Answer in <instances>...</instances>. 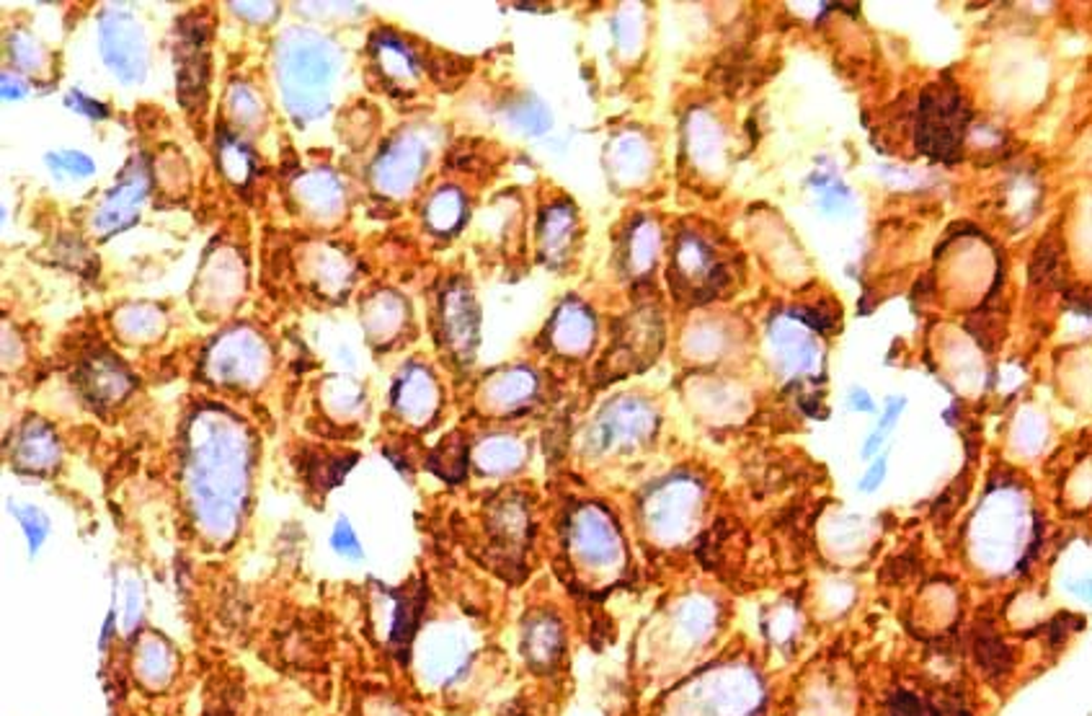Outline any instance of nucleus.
<instances>
[{
  "mask_svg": "<svg viewBox=\"0 0 1092 716\" xmlns=\"http://www.w3.org/2000/svg\"><path fill=\"white\" fill-rule=\"evenodd\" d=\"M471 660V642L463 632L454 629H437L421 639L419 665L429 681L447 682L457 681Z\"/></svg>",
  "mask_w": 1092,
  "mask_h": 716,
  "instance_id": "obj_1",
  "label": "nucleus"
},
{
  "mask_svg": "<svg viewBox=\"0 0 1092 716\" xmlns=\"http://www.w3.org/2000/svg\"><path fill=\"white\" fill-rule=\"evenodd\" d=\"M169 672L171 652L166 649V644L158 642V639L142 642V647H140V678L158 685V682L169 681Z\"/></svg>",
  "mask_w": 1092,
  "mask_h": 716,
  "instance_id": "obj_2",
  "label": "nucleus"
},
{
  "mask_svg": "<svg viewBox=\"0 0 1092 716\" xmlns=\"http://www.w3.org/2000/svg\"><path fill=\"white\" fill-rule=\"evenodd\" d=\"M68 106L70 109H75V112H81V114H85V117H91V120H106V114H109L103 103L88 99L81 91H73V93H70Z\"/></svg>",
  "mask_w": 1092,
  "mask_h": 716,
  "instance_id": "obj_6",
  "label": "nucleus"
},
{
  "mask_svg": "<svg viewBox=\"0 0 1092 716\" xmlns=\"http://www.w3.org/2000/svg\"><path fill=\"white\" fill-rule=\"evenodd\" d=\"M47 163H50L52 169L57 171H73L75 176H88V173H93V161L91 158H85L83 153H57V155H50L47 158Z\"/></svg>",
  "mask_w": 1092,
  "mask_h": 716,
  "instance_id": "obj_5",
  "label": "nucleus"
},
{
  "mask_svg": "<svg viewBox=\"0 0 1092 716\" xmlns=\"http://www.w3.org/2000/svg\"><path fill=\"white\" fill-rule=\"evenodd\" d=\"M331 546L336 548L338 554H344V556H352V559H359V556H362L359 541H356V535H354V530H352V525H349V520H346V517H338L336 528H334V533H331Z\"/></svg>",
  "mask_w": 1092,
  "mask_h": 716,
  "instance_id": "obj_4",
  "label": "nucleus"
},
{
  "mask_svg": "<svg viewBox=\"0 0 1092 716\" xmlns=\"http://www.w3.org/2000/svg\"><path fill=\"white\" fill-rule=\"evenodd\" d=\"M3 93H5V99H18V96H24V88L16 83H8V78H3Z\"/></svg>",
  "mask_w": 1092,
  "mask_h": 716,
  "instance_id": "obj_10",
  "label": "nucleus"
},
{
  "mask_svg": "<svg viewBox=\"0 0 1092 716\" xmlns=\"http://www.w3.org/2000/svg\"><path fill=\"white\" fill-rule=\"evenodd\" d=\"M14 515H16L21 528L26 533L29 551L36 554V548L42 546V541L47 538V528H50V525H47V517L36 510V507H21V510H14Z\"/></svg>",
  "mask_w": 1092,
  "mask_h": 716,
  "instance_id": "obj_3",
  "label": "nucleus"
},
{
  "mask_svg": "<svg viewBox=\"0 0 1092 716\" xmlns=\"http://www.w3.org/2000/svg\"><path fill=\"white\" fill-rule=\"evenodd\" d=\"M904 404H907V398H889V407H886V411H883V419H881V432L886 435L891 427H893V422L899 419V414H902V409H904Z\"/></svg>",
  "mask_w": 1092,
  "mask_h": 716,
  "instance_id": "obj_8",
  "label": "nucleus"
},
{
  "mask_svg": "<svg viewBox=\"0 0 1092 716\" xmlns=\"http://www.w3.org/2000/svg\"><path fill=\"white\" fill-rule=\"evenodd\" d=\"M881 440H883V432H873V435L868 437V443H865V450H863V456H865V458H871L875 450H878V445H881Z\"/></svg>",
  "mask_w": 1092,
  "mask_h": 716,
  "instance_id": "obj_9",
  "label": "nucleus"
},
{
  "mask_svg": "<svg viewBox=\"0 0 1092 716\" xmlns=\"http://www.w3.org/2000/svg\"><path fill=\"white\" fill-rule=\"evenodd\" d=\"M883 478H886V458H878V461L871 466V471L860 481V489H863V492H873V489H878V486L883 484Z\"/></svg>",
  "mask_w": 1092,
  "mask_h": 716,
  "instance_id": "obj_7",
  "label": "nucleus"
}]
</instances>
